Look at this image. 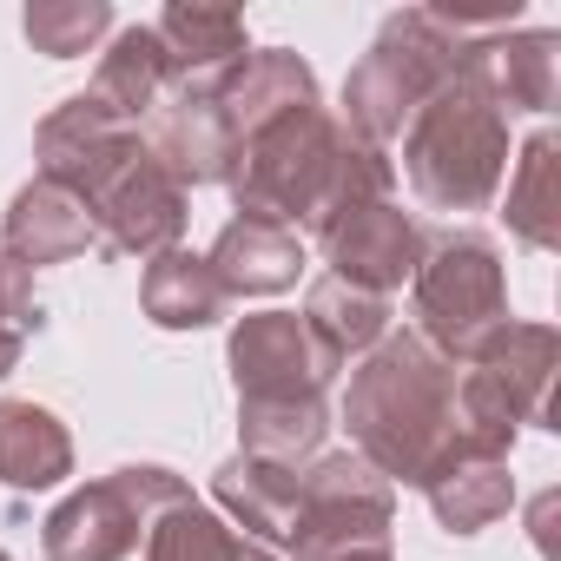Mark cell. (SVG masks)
Wrapping results in <instances>:
<instances>
[{
  "label": "cell",
  "mask_w": 561,
  "mask_h": 561,
  "mask_svg": "<svg viewBox=\"0 0 561 561\" xmlns=\"http://www.w3.org/2000/svg\"><path fill=\"white\" fill-rule=\"evenodd\" d=\"M344 430H351V449L390 489H430L436 469L469 456L456 430V364L430 351L416 331H390L351 370Z\"/></svg>",
  "instance_id": "6da1fadb"
},
{
  "label": "cell",
  "mask_w": 561,
  "mask_h": 561,
  "mask_svg": "<svg viewBox=\"0 0 561 561\" xmlns=\"http://www.w3.org/2000/svg\"><path fill=\"white\" fill-rule=\"evenodd\" d=\"M403 139V172H410V192L430 205V211H482L495 192H502V172H508V113L482 93V80L469 73H449L416 113L410 126L397 133Z\"/></svg>",
  "instance_id": "7a4b0ae2"
},
{
  "label": "cell",
  "mask_w": 561,
  "mask_h": 561,
  "mask_svg": "<svg viewBox=\"0 0 561 561\" xmlns=\"http://www.w3.org/2000/svg\"><path fill=\"white\" fill-rule=\"evenodd\" d=\"M462 60H469V41L449 34L430 8L390 14V21L377 27L370 54H364V60L351 67V80H344L337 126H344L351 139H364V146H383V152H390V139L410 126V113H416L449 73H462Z\"/></svg>",
  "instance_id": "3957f363"
},
{
  "label": "cell",
  "mask_w": 561,
  "mask_h": 561,
  "mask_svg": "<svg viewBox=\"0 0 561 561\" xmlns=\"http://www.w3.org/2000/svg\"><path fill=\"white\" fill-rule=\"evenodd\" d=\"M337 152H344L337 113L331 106H291V113H277L238 139L225 192L244 218H271V225L305 231L331 172H337Z\"/></svg>",
  "instance_id": "277c9868"
},
{
  "label": "cell",
  "mask_w": 561,
  "mask_h": 561,
  "mask_svg": "<svg viewBox=\"0 0 561 561\" xmlns=\"http://www.w3.org/2000/svg\"><path fill=\"white\" fill-rule=\"evenodd\" d=\"M410 311H416V337L430 351H443L449 364H469L476 344L508 324V277H502V251L482 231H449L430 238L416 277H410Z\"/></svg>",
  "instance_id": "5b68a950"
},
{
  "label": "cell",
  "mask_w": 561,
  "mask_h": 561,
  "mask_svg": "<svg viewBox=\"0 0 561 561\" xmlns=\"http://www.w3.org/2000/svg\"><path fill=\"white\" fill-rule=\"evenodd\" d=\"M397 535V489L357 456L331 449L298 469V515H291V561H344L364 548H390Z\"/></svg>",
  "instance_id": "8992f818"
},
{
  "label": "cell",
  "mask_w": 561,
  "mask_h": 561,
  "mask_svg": "<svg viewBox=\"0 0 561 561\" xmlns=\"http://www.w3.org/2000/svg\"><path fill=\"white\" fill-rule=\"evenodd\" d=\"M185 495H192L185 476H172L159 462H126V469L73 489L41 522V548H47V561H126L133 548H146L152 515L179 508Z\"/></svg>",
  "instance_id": "52a82bcc"
},
{
  "label": "cell",
  "mask_w": 561,
  "mask_h": 561,
  "mask_svg": "<svg viewBox=\"0 0 561 561\" xmlns=\"http://www.w3.org/2000/svg\"><path fill=\"white\" fill-rule=\"evenodd\" d=\"M87 218H93V231L119 251V257H159V251H172L179 238H185V211H192V192L139 146L126 165H113L87 198Z\"/></svg>",
  "instance_id": "ba28073f"
},
{
  "label": "cell",
  "mask_w": 561,
  "mask_h": 561,
  "mask_svg": "<svg viewBox=\"0 0 561 561\" xmlns=\"http://www.w3.org/2000/svg\"><path fill=\"white\" fill-rule=\"evenodd\" d=\"M225 364H231V390L238 403H264V397H324L331 390V364L311 344L298 311H251L231 324L225 337Z\"/></svg>",
  "instance_id": "9c48e42d"
},
{
  "label": "cell",
  "mask_w": 561,
  "mask_h": 561,
  "mask_svg": "<svg viewBox=\"0 0 561 561\" xmlns=\"http://www.w3.org/2000/svg\"><path fill=\"white\" fill-rule=\"evenodd\" d=\"M139 146H146V133H139V126H126V119H113V113H100L87 93L60 100V106L41 119V133H34L41 179L67 185L73 198H87V192H93L113 165H126Z\"/></svg>",
  "instance_id": "30bf717a"
},
{
  "label": "cell",
  "mask_w": 561,
  "mask_h": 561,
  "mask_svg": "<svg viewBox=\"0 0 561 561\" xmlns=\"http://www.w3.org/2000/svg\"><path fill=\"white\" fill-rule=\"evenodd\" d=\"M423 251H430V231H423L416 211H403L397 198L357 211L351 225H337V231L324 238L331 277H344V285H357V291H377V298H390V291L410 285L416 264H423Z\"/></svg>",
  "instance_id": "8fae6325"
},
{
  "label": "cell",
  "mask_w": 561,
  "mask_h": 561,
  "mask_svg": "<svg viewBox=\"0 0 561 561\" xmlns=\"http://www.w3.org/2000/svg\"><path fill=\"white\" fill-rule=\"evenodd\" d=\"M146 152H152L185 192H192V185H225L238 139H231V126H225L218 93H205V87H172V93L152 106V119H146Z\"/></svg>",
  "instance_id": "7c38bea8"
},
{
  "label": "cell",
  "mask_w": 561,
  "mask_h": 561,
  "mask_svg": "<svg viewBox=\"0 0 561 561\" xmlns=\"http://www.w3.org/2000/svg\"><path fill=\"white\" fill-rule=\"evenodd\" d=\"M469 73L502 113H554L561 106V34L554 27H508L469 41Z\"/></svg>",
  "instance_id": "4fadbf2b"
},
{
  "label": "cell",
  "mask_w": 561,
  "mask_h": 561,
  "mask_svg": "<svg viewBox=\"0 0 561 561\" xmlns=\"http://www.w3.org/2000/svg\"><path fill=\"white\" fill-rule=\"evenodd\" d=\"M159 47H165V67H172V87H205L218 93L225 73L251 54V34H244V14L238 8H205V0H172V8L152 21ZM165 87V93H172Z\"/></svg>",
  "instance_id": "5bb4252c"
},
{
  "label": "cell",
  "mask_w": 561,
  "mask_h": 561,
  "mask_svg": "<svg viewBox=\"0 0 561 561\" xmlns=\"http://www.w3.org/2000/svg\"><path fill=\"white\" fill-rule=\"evenodd\" d=\"M87 244H100V231H93L87 205H80L67 185H54V179L34 172V179L8 198V218H0V251H8L21 271L67 264V257H80Z\"/></svg>",
  "instance_id": "9a60e30c"
},
{
  "label": "cell",
  "mask_w": 561,
  "mask_h": 561,
  "mask_svg": "<svg viewBox=\"0 0 561 561\" xmlns=\"http://www.w3.org/2000/svg\"><path fill=\"white\" fill-rule=\"evenodd\" d=\"M211 277L225 285V298H277L298 285L305 271V238L291 225H271V218H225V231L205 251Z\"/></svg>",
  "instance_id": "2e32d148"
},
{
  "label": "cell",
  "mask_w": 561,
  "mask_h": 561,
  "mask_svg": "<svg viewBox=\"0 0 561 561\" xmlns=\"http://www.w3.org/2000/svg\"><path fill=\"white\" fill-rule=\"evenodd\" d=\"M211 502H218V515H225L244 541L285 548V541H291V515H298V469H285V462H257V456L238 449V456L218 462Z\"/></svg>",
  "instance_id": "e0dca14e"
},
{
  "label": "cell",
  "mask_w": 561,
  "mask_h": 561,
  "mask_svg": "<svg viewBox=\"0 0 561 561\" xmlns=\"http://www.w3.org/2000/svg\"><path fill=\"white\" fill-rule=\"evenodd\" d=\"M218 106H225L231 139H244V133H257L264 119L291 113V106H318V73H311V60L291 54V47H251V54L225 73Z\"/></svg>",
  "instance_id": "ac0fdd59"
},
{
  "label": "cell",
  "mask_w": 561,
  "mask_h": 561,
  "mask_svg": "<svg viewBox=\"0 0 561 561\" xmlns=\"http://www.w3.org/2000/svg\"><path fill=\"white\" fill-rule=\"evenodd\" d=\"M139 311H146L159 331H211V324L231 311V298H225L218 277H211L205 251L172 244V251L146 257V277H139Z\"/></svg>",
  "instance_id": "d6986e66"
},
{
  "label": "cell",
  "mask_w": 561,
  "mask_h": 561,
  "mask_svg": "<svg viewBox=\"0 0 561 561\" xmlns=\"http://www.w3.org/2000/svg\"><path fill=\"white\" fill-rule=\"evenodd\" d=\"M165 87H172V67H165L159 34H152V27H119V34L106 41L100 67H93L87 100H93L100 113L126 119V126H146V119H152V106L165 100Z\"/></svg>",
  "instance_id": "ffe728a7"
},
{
  "label": "cell",
  "mask_w": 561,
  "mask_h": 561,
  "mask_svg": "<svg viewBox=\"0 0 561 561\" xmlns=\"http://www.w3.org/2000/svg\"><path fill=\"white\" fill-rule=\"evenodd\" d=\"M305 331H311V344L324 351V364L344 370V364L370 357V351L390 337V298L357 291V285H344V277L324 271L318 285L305 291Z\"/></svg>",
  "instance_id": "44dd1931"
},
{
  "label": "cell",
  "mask_w": 561,
  "mask_h": 561,
  "mask_svg": "<svg viewBox=\"0 0 561 561\" xmlns=\"http://www.w3.org/2000/svg\"><path fill=\"white\" fill-rule=\"evenodd\" d=\"M73 476V436L47 403H0V482L41 495Z\"/></svg>",
  "instance_id": "7402d4cb"
},
{
  "label": "cell",
  "mask_w": 561,
  "mask_h": 561,
  "mask_svg": "<svg viewBox=\"0 0 561 561\" xmlns=\"http://www.w3.org/2000/svg\"><path fill=\"white\" fill-rule=\"evenodd\" d=\"M508 231L528 251H554L561 244V139L541 126L522 139L515 172H508V198H502Z\"/></svg>",
  "instance_id": "603a6c76"
},
{
  "label": "cell",
  "mask_w": 561,
  "mask_h": 561,
  "mask_svg": "<svg viewBox=\"0 0 561 561\" xmlns=\"http://www.w3.org/2000/svg\"><path fill=\"white\" fill-rule=\"evenodd\" d=\"M331 436V403L324 397H264V403H238V449L257 462H285L305 469L311 456H324Z\"/></svg>",
  "instance_id": "cb8c5ba5"
},
{
  "label": "cell",
  "mask_w": 561,
  "mask_h": 561,
  "mask_svg": "<svg viewBox=\"0 0 561 561\" xmlns=\"http://www.w3.org/2000/svg\"><path fill=\"white\" fill-rule=\"evenodd\" d=\"M423 495L449 535H482L515 508V476H508V456H456L449 469H436Z\"/></svg>",
  "instance_id": "d4e9b609"
},
{
  "label": "cell",
  "mask_w": 561,
  "mask_h": 561,
  "mask_svg": "<svg viewBox=\"0 0 561 561\" xmlns=\"http://www.w3.org/2000/svg\"><path fill=\"white\" fill-rule=\"evenodd\" d=\"M146 561H285V554L264 548V541H244L218 508H205L198 495H185L179 508L152 515Z\"/></svg>",
  "instance_id": "484cf974"
},
{
  "label": "cell",
  "mask_w": 561,
  "mask_h": 561,
  "mask_svg": "<svg viewBox=\"0 0 561 561\" xmlns=\"http://www.w3.org/2000/svg\"><path fill=\"white\" fill-rule=\"evenodd\" d=\"M383 198H397V165H390V152H383V146H364V139L344 133L337 172H331V185H324V198H318V211H311L305 231L324 244L337 225H351L357 211H370V205H383Z\"/></svg>",
  "instance_id": "4316f807"
},
{
  "label": "cell",
  "mask_w": 561,
  "mask_h": 561,
  "mask_svg": "<svg viewBox=\"0 0 561 561\" xmlns=\"http://www.w3.org/2000/svg\"><path fill=\"white\" fill-rule=\"evenodd\" d=\"M21 34L47 60H80V54H93L113 34V8L106 0H27Z\"/></svg>",
  "instance_id": "83f0119b"
},
{
  "label": "cell",
  "mask_w": 561,
  "mask_h": 561,
  "mask_svg": "<svg viewBox=\"0 0 561 561\" xmlns=\"http://www.w3.org/2000/svg\"><path fill=\"white\" fill-rule=\"evenodd\" d=\"M41 311H34V271H21L8 251H0V324L8 331H27Z\"/></svg>",
  "instance_id": "f1b7e54d"
},
{
  "label": "cell",
  "mask_w": 561,
  "mask_h": 561,
  "mask_svg": "<svg viewBox=\"0 0 561 561\" xmlns=\"http://www.w3.org/2000/svg\"><path fill=\"white\" fill-rule=\"evenodd\" d=\"M21 351H27V337H21V331H8V324H0V383H8V377L21 370Z\"/></svg>",
  "instance_id": "f546056e"
},
{
  "label": "cell",
  "mask_w": 561,
  "mask_h": 561,
  "mask_svg": "<svg viewBox=\"0 0 561 561\" xmlns=\"http://www.w3.org/2000/svg\"><path fill=\"white\" fill-rule=\"evenodd\" d=\"M344 561H397L390 548H364V554H344Z\"/></svg>",
  "instance_id": "4dcf8cb0"
},
{
  "label": "cell",
  "mask_w": 561,
  "mask_h": 561,
  "mask_svg": "<svg viewBox=\"0 0 561 561\" xmlns=\"http://www.w3.org/2000/svg\"><path fill=\"white\" fill-rule=\"evenodd\" d=\"M0 561H14V554H8V548H0Z\"/></svg>",
  "instance_id": "1f68e13d"
}]
</instances>
